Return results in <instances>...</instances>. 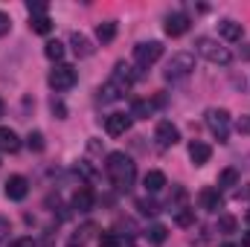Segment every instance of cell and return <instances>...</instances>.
Segmentation results:
<instances>
[{"instance_id":"1","label":"cell","mask_w":250,"mask_h":247,"mask_svg":"<svg viewBox=\"0 0 250 247\" xmlns=\"http://www.w3.org/2000/svg\"><path fill=\"white\" fill-rule=\"evenodd\" d=\"M105 172H108L114 189H120V192H128L134 186V181H137V166H134V160L125 151H111L105 157Z\"/></svg>"},{"instance_id":"2","label":"cell","mask_w":250,"mask_h":247,"mask_svg":"<svg viewBox=\"0 0 250 247\" xmlns=\"http://www.w3.org/2000/svg\"><path fill=\"white\" fill-rule=\"evenodd\" d=\"M131 84H134V73H131V67L125 62H120L114 67L111 79L99 87V99L102 102H117V99H123L125 93L131 90Z\"/></svg>"},{"instance_id":"3","label":"cell","mask_w":250,"mask_h":247,"mask_svg":"<svg viewBox=\"0 0 250 247\" xmlns=\"http://www.w3.org/2000/svg\"><path fill=\"white\" fill-rule=\"evenodd\" d=\"M195 53H198L201 59H207L209 64H218V67H227V64L233 62V53H230L221 41H215V38H209V35L195 38Z\"/></svg>"},{"instance_id":"4","label":"cell","mask_w":250,"mask_h":247,"mask_svg":"<svg viewBox=\"0 0 250 247\" xmlns=\"http://www.w3.org/2000/svg\"><path fill=\"white\" fill-rule=\"evenodd\" d=\"M207 128L212 131V137L218 143H227L230 140V111L224 108H209L207 111Z\"/></svg>"},{"instance_id":"5","label":"cell","mask_w":250,"mask_h":247,"mask_svg":"<svg viewBox=\"0 0 250 247\" xmlns=\"http://www.w3.org/2000/svg\"><path fill=\"white\" fill-rule=\"evenodd\" d=\"M50 87L56 90V93H64V90H70L76 82H79V73H76V67H70V64H59L53 73H50Z\"/></svg>"},{"instance_id":"6","label":"cell","mask_w":250,"mask_h":247,"mask_svg":"<svg viewBox=\"0 0 250 247\" xmlns=\"http://www.w3.org/2000/svg\"><path fill=\"white\" fill-rule=\"evenodd\" d=\"M160 56H163V44H160V41H143V44L134 47V64L143 67V70L151 67Z\"/></svg>"},{"instance_id":"7","label":"cell","mask_w":250,"mask_h":247,"mask_svg":"<svg viewBox=\"0 0 250 247\" xmlns=\"http://www.w3.org/2000/svg\"><path fill=\"white\" fill-rule=\"evenodd\" d=\"M195 70V56L192 53H175L166 64V79H187Z\"/></svg>"},{"instance_id":"8","label":"cell","mask_w":250,"mask_h":247,"mask_svg":"<svg viewBox=\"0 0 250 247\" xmlns=\"http://www.w3.org/2000/svg\"><path fill=\"white\" fill-rule=\"evenodd\" d=\"M154 140H157V148L166 151V148H172L181 140V131L169 123V120H163V123H157V128H154Z\"/></svg>"},{"instance_id":"9","label":"cell","mask_w":250,"mask_h":247,"mask_svg":"<svg viewBox=\"0 0 250 247\" xmlns=\"http://www.w3.org/2000/svg\"><path fill=\"white\" fill-rule=\"evenodd\" d=\"M198 201H201V209H207V212H218V209L224 206L221 189H215V186H207V189H201Z\"/></svg>"},{"instance_id":"10","label":"cell","mask_w":250,"mask_h":247,"mask_svg":"<svg viewBox=\"0 0 250 247\" xmlns=\"http://www.w3.org/2000/svg\"><path fill=\"white\" fill-rule=\"evenodd\" d=\"M26 195H29V181L23 175H12L6 181V198L9 201H23Z\"/></svg>"},{"instance_id":"11","label":"cell","mask_w":250,"mask_h":247,"mask_svg":"<svg viewBox=\"0 0 250 247\" xmlns=\"http://www.w3.org/2000/svg\"><path fill=\"white\" fill-rule=\"evenodd\" d=\"M131 128V114H108L105 117V131L111 134V137H123L125 131Z\"/></svg>"},{"instance_id":"12","label":"cell","mask_w":250,"mask_h":247,"mask_svg":"<svg viewBox=\"0 0 250 247\" xmlns=\"http://www.w3.org/2000/svg\"><path fill=\"white\" fill-rule=\"evenodd\" d=\"M184 32H189V15H184V12H175V15H169V18H166V35H172V38H181Z\"/></svg>"},{"instance_id":"13","label":"cell","mask_w":250,"mask_h":247,"mask_svg":"<svg viewBox=\"0 0 250 247\" xmlns=\"http://www.w3.org/2000/svg\"><path fill=\"white\" fill-rule=\"evenodd\" d=\"M157 105H163V99H154V102H148V99H134V102H131V120H148Z\"/></svg>"},{"instance_id":"14","label":"cell","mask_w":250,"mask_h":247,"mask_svg":"<svg viewBox=\"0 0 250 247\" xmlns=\"http://www.w3.org/2000/svg\"><path fill=\"white\" fill-rule=\"evenodd\" d=\"M209 157H212V148H209L204 140H192V143H189V160H192L195 166L209 163Z\"/></svg>"},{"instance_id":"15","label":"cell","mask_w":250,"mask_h":247,"mask_svg":"<svg viewBox=\"0 0 250 247\" xmlns=\"http://www.w3.org/2000/svg\"><path fill=\"white\" fill-rule=\"evenodd\" d=\"M73 209L76 212H90L93 209V189L90 186H79L73 192Z\"/></svg>"},{"instance_id":"16","label":"cell","mask_w":250,"mask_h":247,"mask_svg":"<svg viewBox=\"0 0 250 247\" xmlns=\"http://www.w3.org/2000/svg\"><path fill=\"white\" fill-rule=\"evenodd\" d=\"M218 35H221L224 41H242L245 26L236 23V21H230V18H224V21H218Z\"/></svg>"},{"instance_id":"17","label":"cell","mask_w":250,"mask_h":247,"mask_svg":"<svg viewBox=\"0 0 250 247\" xmlns=\"http://www.w3.org/2000/svg\"><path fill=\"white\" fill-rule=\"evenodd\" d=\"M70 47H73V53H76L79 59L93 56V44H90V38L82 35V32H73V35H70Z\"/></svg>"},{"instance_id":"18","label":"cell","mask_w":250,"mask_h":247,"mask_svg":"<svg viewBox=\"0 0 250 247\" xmlns=\"http://www.w3.org/2000/svg\"><path fill=\"white\" fill-rule=\"evenodd\" d=\"M93 233H96V224H90V221H87V224H82V227H79V230L70 236L67 247H84L90 239H93Z\"/></svg>"},{"instance_id":"19","label":"cell","mask_w":250,"mask_h":247,"mask_svg":"<svg viewBox=\"0 0 250 247\" xmlns=\"http://www.w3.org/2000/svg\"><path fill=\"white\" fill-rule=\"evenodd\" d=\"M21 148V140H18V134L12 131V128H0V151H9V154H15Z\"/></svg>"},{"instance_id":"20","label":"cell","mask_w":250,"mask_h":247,"mask_svg":"<svg viewBox=\"0 0 250 247\" xmlns=\"http://www.w3.org/2000/svg\"><path fill=\"white\" fill-rule=\"evenodd\" d=\"M143 186H146V192H160L163 186H166V175L163 172H146V178H143Z\"/></svg>"},{"instance_id":"21","label":"cell","mask_w":250,"mask_h":247,"mask_svg":"<svg viewBox=\"0 0 250 247\" xmlns=\"http://www.w3.org/2000/svg\"><path fill=\"white\" fill-rule=\"evenodd\" d=\"M29 29L38 32V35H50L53 32V21L47 15H35V18H29Z\"/></svg>"},{"instance_id":"22","label":"cell","mask_w":250,"mask_h":247,"mask_svg":"<svg viewBox=\"0 0 250 247\" xmlns=\"http://www.w3.org/2000/svg\"><path fill=\"white\" fill-rule=\"evenodd\" d=\"M96 38H99L102 44H111V41L117 38V23H114V21L99 23V26H96Z\"/></svg>"},{"instance_id":"23","label":"cell","mask_w":250,"mask_h":247,"mask_svg":"<svg viewBox=\"0 0 250 247\" xmlns=\"http://www.w3.org/2000/svg\"><path fill=\"white\" fill-rule=\"evenodd\" d=\"M166 236H169V230H166L163 224H151V227L146 230V239H148V242H154V245H163V242H166Z\"/></svg>"},{"instance_id":"24","label":"cell","mask_w":250,"mask_h":247,"mask_svg":"<svg viewBox=\"0 0 250 247\" xmlns=\"http://www.w3.org/2000/svg\"><path fill=\"white\" fill-rule=\"evenodd\" d=\"M44 53H47V59H50V62H62L67 50H64V44H62V41H47Z\"/></svg>"},{"instance_id":"25","label":"cell","mask_w":250,"mask_h":247,"mask_svg":"<svg viewBox=\"0 0 250 247\" xmlns=\"http://www.w3.org/2000/svg\"><path fill=\"white\" fill-rule=\"evenodd\" d=\"M239 184V172L236 169H224L221 175H218V189H224V186H236Z\"/></svg>"},{"instance_id":"26","label":"cell","mask_w":250,"mask_h":247,"mask_svg":"<svg viewBox=\"0 0 250 247\" xmlns=\"http://www.w3.org/2000/svg\"><path fill=\"white\" fill-rule=\"evenodd\" d=\"M137 209H140L143 215H157V212H160V206H157L151 198H140V201H137Z\"/></svg>"},{"instance_id":"27","label":"cell","mask_w":250,"mask_h":247,"mask_svg":"<svg viewBox=\"0 0 250 247\" xmlns=\"http://www.w3.org/2000/svg\"><path fill=\"white\" fill-rule=\"evenodd\" d=\"M175 221H178L181 227H189V224H195V209H187V206H181V209L175 212Z\"/></svg>"},{"instance_id":"28","label":"cell","mask_w":250,"mask_h":247,"mask_svg":"<svg viewBox=\"0 0 250 247\" xmlns=\"http://www.w3.org/2000/svg\"><path fill=\"white\" fill-rule=\"evenodd\" d=\"M26 145H29L32 151H44V145H47V143H44V134H41V131H32V134L26 137Z\"/></svg>"},{"instance_id":"29","label":"cell","mask_w":250,"mask_h":247,"mask_svg":"<svg viewBox=\"0 0 250 247\" xmlns=\"http://www.w3.org/2000/svg\"><path fill=\"white\" fill-rule=\"evenodd\" d=\"M26 9H29L32 18H35V15H47V3H44V0H29Z\"/></svg>"},{"instance_id":"30","label":"cell","mask_w":250,"mask_h":247,"mask_svg":"<svg viewBox=\"0 0 250 247\" xmlns=\"http://www.w3.org/2000/svg\"><path fill=\"white\" fill-rule=\"evenodd\" d=\"M99 247H120V236L117 233H102L99 236Z\"/></svg>"},{"instance_id":"31","label":"cell","mask_w":250,"mask_h":247,"mask_svg":"<svg viewBox=\"0 0 250 247\" xmlns=\"http://www.w3.org/2000/svg\"><path fill=\"white\" fill-rule=\"evenodd\" d=\"M218 230H221V233H233V230H236V218H233V215H224V218L218 221Z\"/></svg>"},{"instance_id":"32","label":"cell","mask_w":250,"mask_h":247,"mask_svg":"<svg viewBox=\"0 0 250 247\" xmlns=\"http://www.w3.org/2000/svg\"><path fill=\"white\" fill-rule=\"evenodd\" d=\"M9 233H12V224H9V218H0V245L9 239Z\"/></svg>"},{"instance_id":"33","label":"cell","mask_w":250,"mask_h":247,"mask_svg":"<svg viewBox=\"0 0 250 247\" xmlns=\"http://www.w3.org/2000/svg\"><path fill=\"white\" fill-rule=\"evenodd\" d=\"M9 29H12V21H9V15H6V12H0V38H3Z\"/></svg>"},{"instance_id":"34","label":"cell","mask_w":250,"mask_h":247,"mask_svg":"<svg viewBox=\"0 0 250 247\" xmlns=\"http://www.w3.org/2000/svg\"><path fill=\"white\" fill-rule=\"evenodd\" d=\"M9 247H38V245H35V239H29V236H23V239H15V242H12Z\"/></svg>"},{"instance_id":"35","label":"cell","mask_w":250,"mask_h":247,"mask_svg":"<svg viewBox=\"0 0 250 247\" xmlns=\"http://www.w3.org/2000/svg\"><path fill=\"white\" fill-rule=\"evenodd\" d=\"M53 114H59V120H64V117H67V108H64L59 99H53Z\"/></svg>"},{"instance_id":"36","label":"cell","mask_w":250,"mask_h":247,"mask_svg":"<svg viewBox=\"0 0 250 247\" xmlns=\"http://www.w3.org/2000/svg\"><path fill=\"white\" fill-rule=\"evenodd\" d=\"M76 172H82V175H84V178H93V169H90V166H87V160H82V163H79V166H76Z\"/></svg>"},{"instance_id":"37","label":"cell","mask_w":250,"mask_h":247,"mask_svg":"<svg viewBox=\"0 0 250 247\" xmlns=\"http://www.w3.org/2000/svg\"><path fill=\"white\" fill-rule=\"evenodd\" d=\"M239 131L250 134V117H242V120H239Z\"/></svg>"},{"instance_id":"38","label":"cell","mask_w":250,"mask_h":247,"mask_svg":"<svg viewBox=\"0 0 250 247\" xmlns=\"http://www.w3.org/2000/svg\"><path fill=\"white\" fill-rule=\"evenodd\" d=\"M248 195H250V186H248V189H239V192H236V198H248Z\"/></svg>"},{"instance_id":"39","label":"cell","mask_w":250,"mask_h":247,"mask_svg":"<svg viewBox=\"0 0 250 247\" xmlns=\"http://www.w3.org/2000/svg\"><path fill=\"white\" fill-rule=\"evenodd\" d=\"M242 247H250V233H245V236H242Z\"/></svg>"},{"instance_id":"40","label":"cell","mask_w":250,"mask_h":247,"mask_svg":"<svg viewBox=\"0 0 250 247\" xmlns=\"http://www.w3.org/2000/svg\"><path fill=\"white\" fill-rule=\"evenodd\" d=\"M221 247H239V245H233V242H224V245H221Z\"/></svg>"},{"instance_id":"41","label":"cell","mask_w":250,"mask_h":247,"mask_svg":"<svg viewBox=\"0 0 250 247\" xmlns=\"http://www.w3.org/2000/svg\"><path fill=\"white\" fill-rule=\"evenodd\" d=\"M3 111H6V105H3V99H0V117H3Z\"/></svg>"},{"instance_id":"42","label":"cell","mask_w":250,"mask_h":247,"mask_svg":"<svg viewBox=\"0 0 250 247\" xmlns=\"http://www.w3.org/2000/svg\"><path fill=\"white\" fill-rule=\"evenodd\" d=\"M245 218H248V224H250V209H248V212H245Z\"/></svg>"},{"instance_id":"43","label":"cell","mask_w":250,"mask_h":247,"mask_svg":"<svg viewBox=\"0 0 250 247\" xmlns=\"http://www.w3.org/2000/svg\"><path fill=\"white\" fill-rule=\"evenodd\" d=\"M128 247H134V245H128Z\"/></svg>"}]
</instances>
